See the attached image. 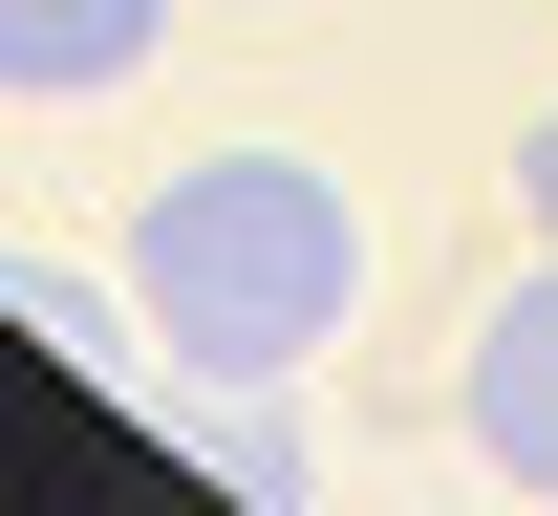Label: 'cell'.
<instances>
[{
    "mask_svg": "<svg viewBox=\"0 0 558 516\" xmlns=\"http://www.w3.org/2000/svg\"><path fill=\"white\" fill-rule=\"evenodd\" d=\"M130 301L172 367H236V387H301L365 301V216L323 151H194L130 194Z\"/></svg>",
    "mask_w": 558,
    "mask_h": 516,
    "instance_id": "cell-1",
    "label": "cell"
},
{
    "mask_svg": "<svg viewBox=\"0 0 558 516\" xmlns=\"http://www.w3.org/2000/svg\"><path fill=\"white\" fill-rule=\"evenodd\" d=\"M451 431H473V473L558 495V237H537V280L473 323V367H451Z\"/></svg>",
    "mask_w": 558,
    "mask_h": 516,
    "instance_id": "cell-2",
    "label": "cell"
},
{
    "mask_svg": "<svg viewBox=\"0 0 558 516\" xmlns=\"http://www.w3.org/2000/svg\"><path fill=\"white\" fill-rule=\"evenodd\" d=\"M150 44H172V0H0V86L22 108H108V86H150Z\"/></svg>",
    "mask_w": 558,
    "mask_h": 516,
    "instance_id": "cell-3",
    "label": "cell"
},
{
    "mask_svg": "<svg viewBox=\"0 0 558 516\" xmlns=\"http://www.w3.org/2000/svg\"><path fill=\"white\" fill-rule=\"evenodd\" d=\"M172 431H194V473H215V495H258V516H301V495H323L301 409H279V387H236V367H194V387H172Z\"/></svg>",
    "mask_w": 558,
    "mask_h": 516,
    "instance_id": "cell-4",
    "label": "cell"
},
{
    "mask_svg": "<svg viewBox=\"0 0 558 516\" xmlns=\"http://www.w3.org/2000/svg\"><path fill=\"white\" fill-rule=\"evenodd\" d=\"M515 194H537V237H558V108H537V130H515Z\"/></svg>",
    "mask_w": 558,
    "mask_h": 516,
    "instance_id": "cell-5",
    "label": "cell"
}]
</instances>
